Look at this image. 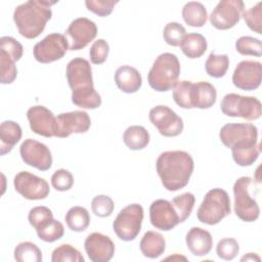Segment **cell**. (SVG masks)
<instances>
[{"label": "cell", "instance_id": "cell-1", "mask_svg": "<svg viewBox=\"0 0 262 262\" xmlns=\"http://www.w3.org/2000/svg\"><path fill=\"white\" fill-rule=\"evenodd\" d=\"M219 138L231 149L232 159L238 166H251L259 158L258 128L251 123L225 124L219 131Z\"/></svg>", "mask_w": 262, "mask_h": 262}, {"label": "cell", "instance_id": "cell-2", "mask_svg": "<svg viewBox=\"0 0 262 262\" xmlns=\"http://www.w3.org/2000/svg\"><path fill=\"white\" fill-rule=\"evenodd\" d=\"M66 75L75 105L86 110H95L101 105V96L94 89L92 70L87 59L76 57L70 60Z\"/></svg>", "mask_w": 262, "mask_h": 262}, {"label": "cell", "instance_id": "cell-3", "mask_svg": "<svg viewBox=\"0 0 262 262\" xmlns=\"http://www.w3.org/2000/svg\"><path fill=\"white\" fill-rule=\"evenodd\" d=\"M193 159L184 150H167L162 152L156 162L157 173L163 186L169 191L185 187L192 175Z\"/></svg>", "mask_w": 262, "mask_h": 262}, {"label": "cell", "instance_id": "cell-4", "mask_svg": "<svg viewBox=\"0 0 262 262\" xmlns=\"http://www.w3.org/2000/svg\"><path fill=\"white\" fill-rule=\"evenodd\" d=\"M55 3V1L29 0L17 5L13 11V21L18 33L27 39L37 38L51 18V6Z\"/></svg>", "mask_w": 262, "mask_h": 262}, {"label": "cell", "instance_id": "cell-5", "mask_svg": "<svg viewBox=\"0 0 262 262\" xmlns=\"http://www.w3.org/2000/svg\"><path fill=\"white\" fill-rule=\"evenodd\" d=\"M180 71V62L175 54L162 53L155 59L147 74L148 85L159 92L169 91L177 84Z\"/></svg>", "mask_w": 262, "mask_h": 262}, {"label": "cell", "instance_id": "cell-6", "mask_svg": "<svg viewBox=\"0 0 262 262\" xmlns=\"http://www.w3.org/2000/svg\"><path fill=\"white\" fill-rule=\"evenodd\" d=\"M230 199L222 188L210 189L204 196L202 204L196 211L200 222L215 225L230 214Z\"/></svg>", "mask_w": 262, "mask_h": 262}, {"label": "cell", "instance_id": "cell-7", "mask_svg": "<svg viewBox=\"0 0 262 262\" xmlns=\"http://www.w3.org/2000/svg\"><path fill=\"white\" fill-rule=\"evenodd\" d=\"M220 108L228 117L243 118L248 121L257 120L262 114V105L258 98L236 93L226 94L221 100Z\"/></svg>", "mask_w": 262, "mask_h": 262}, {"label": "cell", "instance_id": "cell-8", "mask_svg": "<svg viewBox=\"0 0 262 262\" xmlns=\"http://www.w3.org/2000/svg\"><path fill=\"white\" fill-rule=\"evenodd\" d=\"M143 216V208L139 204H131L124 207L113 222L114 232L124 242L135 239L141 230Z\"/></svg>", "mask_w": 262, "mask_h": 262}, {"label": "cell", "instance_id": "cell-9", "mask_svg": "<svg viewBox=\"0 0 262 262\" xmlns=\"http://www.w3.org/2000/svg\"><path fill=\"white\" fill-rule=\"evenodd\" d=\"M251 183V177L242 176L233 184L234 213L245 222H254L260 215L258 203L251 196L249 191Z\"/></svg>", "mask_w": 262, "mask_h": 262}, {"label": "cell", "instance_id": "cell-10", "mask_svg": "<svg viewBox=\"0 0 262 262\" xmlns=\"http://www.w3.org/2000/svg\"><path fill=\"white\" fill-rule=\"evenodd\" d=\"M69 50V43L64 35L51 33L35 44L33 54L41 63H50L61 59Z\"/></svg>", "mask_w": 262, "mask_h": 262}, {"label": "cell", "instance_id": "cell-11", "mask_svg": "<svg viewBox=\"0 0 262 262\" xmlns=\"http://www.w3.org/2000/svg\"><path fill=\"white\" fill-rule=\"evenodd\" d=\"M245 4L241 0H221L211 12L209 19L217 30L233 28L241 19Z\"/></svg>", "mask_w": 262, "mask_h": 262}, {"label": "cell", "instance_id": "cell-12", "mask_svg": "<svg viewBox=\"0 0 262 262\" xmlns=\"http://www.w3.org/2000/svg\"><path fill=\"white\" fill-rule=\"evenodd\" d=\"M150 123L158 129L159 133L166 137H175L183 131L182 119L169 106L157 105L149 111Z\"/></svg>", "mask_w": 262, "mask_h": 262}, {"label": "cell", "instance_id": "cell-13", "mask_svg": "<svg viewBox=\"0 0 262 262\" xmlns=\"http://www.w3.org/2000/svg\"><path fill=\"white\" fill-rule=\"evenodd\" d=\"M14 189L30 201L44 200L48 196L50 188L47 181L28 171L18 172L13 179Z\"/></svg>", "mask_w": 262, "mask_h": 262}, {"label": "cell", "instance_id": "cell-14", "mask_svg": "<svg viewBox=\"0 0 262 262\" xmlns=\"http://www.w3.org/2000/svg\"><path fill=\"white\" fill-rule=\"evenodd\" d=\"M97 35V27L94 21L86 17L74 19L68 27L64 36L69 43V50L76 51L85 48Z\"/></svg>", "mask_w": 262, "mask_h": 262}, {"label": "cell", "instance_id": "cell-15", "mask_svg": "<svg viewBox=\"0 0 262 262\" xmlns=\"http://www.w3.org/2000/svg\"><path fill=\"white\" fill-rule=\"evenodd\" d=\"M19 155L25 164L40 171H47L52 166V155L44 143L28 138L19 147Z\"/></svg>", "mask_w": 262, "mask_h": 262}, {"label": "cell", "instance_id": "cell-16", "mask_svg": "<svg viewBox=\"0 0 262 262\" xmlns=\"http://www.w3.org/2000/svg\"><path fill=\"white\" fill-rule=\"evenodd\" d=\"M91 126V119L86 112L73 111L56 117L55 136L67 138L73 133H86Z\"/></svg>", "mask_w": 262, "mask_h": 262}, {"label": "cell", "instance_id": "cell-17", "mask_svg": "<svg viewBox=\"0 0 262 262\" xmlns=\"http://www.w3.org/2000/svg\"><path fill=\"white\" fill-rule=\"evenodd\" d=\"M262 64L255 60H242L232 74L233 85L242 90L252 91L261 85Z\"/></svg>", "mask_w": 262, "mask_h": 262}, {"label": "cell", "instance_id": "cell-18", "mask_svg": "<svg viewBox=\"0 0 262 262\" xmlns=\"http://www.w3.org/2000/svg\"><path fill=\"white\" fill-rule=\"evenodd\" d=\"M149 220L154 227L169 231L180 223L179 216L171 202L163 199L156 200L149 207Z\"/></svg>", "mask_w": 262, "mask_h": 262}, {"label": "cell", "instance_id": "cell-19", "mask_svg": "<svg viewBox=\"0 0 262 262\" xmlns=\"http://www.w3.org/2000/svg\"><path fill=\"white\" fill-rule=\"evenodd\" d=\"M27 119L31 130L44 137L55 136L56 117L44 105H34L27 111Z\"/></svg>", "mask_w": 262, "mask_h": 262}, {"label": "cell", "instance_id": "cell-20", "mask_svg": "<svg viewBox=\"0 0 262 262\" xmlns=\"http://www.w3.org/2000/svg\"><path fill=\"white\" fill-rule=\"evenodd\" d=\"M85 252L92 262H107L115 254V244L100 232L90 233L84 242Z\"/></svg>", "mask_w": 262, "mask_h": 262}, {"label": "cell", "instance_id": "cell-21", "mask_svg": "<svg viewBox=\"0 0 262 262\" xmlns=\"http://www.w3.org/2000/svg\"><path fill=\"white\" fill-rule=\"evenodd\" d=\"M185 243L192 255L203 257L212 250L213 238L208 230L202 227H191L186 233Z\"/></svg>", "mask_w": 262, "mask_h": 262}, {"label": "cell", "instance_id": "cell-22", "mask_svg": "<svg viewBox=\"0 0 262 262\" xmlns=\"http://www.w3.org/2000/svg\"><path fill=\"white\" fill-rule=\"evenodd\" d=\"M114 78L118 88L128 94L137 92L142 85L140 73L131 66L126 64L118 68Z\"/></svg>", "mask_w": 262, "mask_h": 262}, {"label": "cell", "instance_id": "cell-23", "mask_svg": "<svg viewBox=\"0 0 262 262\" xmlns=\"http://www.w3.org/2000/svg\"><path fill=\"white\" fill-rule=\"evenodd\" d=\"M217 99L216 88L209 82L200 81L193 83L191 89L192 108L207 110L212 107Z\"/></svg>", "mask_w": 262, "mask_h": 262}, {"label": "cell", "instance_id": "cell-24", "mask_svg": "<svg viewBox=\"0 0 262 262\" xmlns=\"http://www.w3.org/2000/svg\"><path fill=\"white\" fill-rule=\"evenodd\" d=\"M142 255L149 259H156L162 256L166 250L165 237L157 231H146L139 244Z\"/></svg>", "mask_w": 262, "mask_h": 262}, {"label": "cell", "instance_id": "cell-25", "mask_svg": "<svg viewBox=\"0 0 262 262\" xmlns=\"http://www.w3.org/2000/svg\"><path fill=\"white\" fill-rule=\"evenodd\" d=\"M23 131L20 126L11 120L3 121L0 125V155L4 156L11 151L20 140Z\"/></svg>", "mask_w": 262, "mask_h": 262}, {"label": "cell", "instance_id": "cell-26", "mask_svg": "<svg viewBox=\"0 0 262 262\" xmlns=\"http://www.w3.org/2000/svg\"><path fill=\"white\" fill-rule=\"evenodd\" d=\"M181 14L185 24L193 28L203 27L208 19L206 7L201 2L196 1H189L185 3Z\"/></svg>", "mask_w": 262, "mask_h": 262}, {"label": "cell", "instance_id": "cell-27", "mask_svg": "<svg viewBox=\"0 0 262 262\" xmlns=\"http://www.w3.org/2000/svg\"><path fill=\"white\" fill-rule=\"evenodd\" d=\"M206 38L199 33L186 34L180 44V48L188 58H199L207 50Z\"/></svg>", "mask_w": 262, "mask_h": 262}, {"label": "cell", "instance_id": "cell-28", "mask_svg": "<svg viewBox=\"0 0 262 262\" xmlns=\"http://www.w3.org/2000/svg\"><path fill=\"white\" fill-rule=\"evenodd\" d=\"M123 141L129 149H143L149 143V133L143 126L133 125L124 131Z\"/></svg>", "mask_w": 262, "mask_h": 262}, {"label": "cell", "instance_id": "cell-29", "mask_svg": "<svg viewBox=\"0 0 262 262\" xmlns=\"http://www.w3.org/2000/svg\"><path fill=\"white\" fill-rule=\"evenodd\" d=\"M68 227L76 232L86 230L90 224V215L84 207L75 206L72 207L64 216Z\"/></svg>", "mask_w": 262, "mask_h": 262}, {"label": "cell", "instance_id": "cell-30", "mask_svg": "<svg viewBox=\"0 0 262 262\" xmlns=\"http://www.w3.org/2000/svg\"><path fill=\"white\" fill-rule=\"evenodd\" d=\"M229 67V58L226 54H215L210 53L206 62L205 70L207 74L212 78H222Z\"/></svg>", "mask_w": 262, "mask_h": 262}, {"label": "cell", "instance_id": "cell-31", "mask_svg": "<svg viewBox=\"0 0 262 262\" xmlns=\"http://www.w3.org/2000/svg\"><path fill=\"white\" fill-rule=\"evenodd\" d=\"M36 232L41 241L46 243H53L63 236L64 227L60 221L52 218L37 228Z\"/></svg>", "mask_w": 262, "mask_h": 262}, {"label": "cell", "instance_id": "cell-32", "mask_svg": "<svg viewBox=\"0 0 262 262\" xmlns=\"http://www.w3.org/2000/svg\"><path fill=\"white\" fill-rule=\"evenodd\" d=\"M14 259L17 262H41L43 258L42 252L36 244L23 242L14 249Z\"/></svg>", "mask_w": 262, "mask_h": 262}, {"label": "cell", "instance_id": "cell-33", "mask_svg": "<svg viewBox=\"0 0 262 262\" xmlns=\"http://www.w3.org/2000/svg\"><path fill=\"white\" fill-rule=\"evenodd\" d=\"M171 203L174 209L176 210L181 223L184 222L192 212L195 203V198L191 192H184L173 198Z\"/></svg>", "mask_w": 262, "mask_h": 262}, {"label": "cell", "instance_id": "cell-34", "mask_svg": "<svg viewBox=\"0 0 262 262\" xmlns=\"http://www.w3.org/2000/svg\"><path fill=\"white\" fill-rule=\"evenodd\" d=\"M193 83L191 81H178L173 88V99L175 103L182 108H192L191 89Z\"/></svg>", "mask_w": 262, "mask_h": 262}, {"label": "cell", "instance_id": "cell-35", "mask_svg": "<svg viewBox=\"0 0 262 262\" xmlns=\"http://www.w3.org/2000/svg\"><path fill=\"white\" fill-rule=\"evenodd\" d=\"M52 262H84L82 254L72 245L62 244L55 248L51 255Z\"/></svg>", "mask_w": 262, "mask_h": 262}, {"label": "cell", "instance_id": "cell-36", "mask_svg": "<svg viewBox=\"0 0 262 262\" xmlns=\"http://www.w3.org/2000/svg\"><path fill=\"white\" fill-rule=\"evenodd\" d=\"M235 49L242 55H253L257 57L262 55L261 41L251 36L239 37L235 41Z\"/></svg>", "mask_w": 262, "mask_h": 262}, {"label": "cell", "instance_id": "cell-37", "mask_svg": "<svg viewBox=\"0 0 262 262\" xmlns=\"http://www.w3.org/2000/svg\"><path fill=\"white\" fill-rule=\"evenodd\" d=\"M186 35L185 28L176 21L168 23L163 30V38L165 42L173 47L180 46L184 36Z\"/></svg>", "mask_w": 262, "mask_h": 262}, {"label": "cell", "instance_id": "cell-38", "mask_svg": "<svg viewBox=\"0 0 262 262\" xmlns=\"http://www.w3.org/2000/svg\"><path fill=\"white\" fill-rule=\"evenodd\" d=\"M0 74L2 84H11L17 76L15 61L4 51L0 50Z\"/></svg>", "mask_w": 262, "mask_h": 262}, {"label": "cell", "instance_id": "cell-39", "mask_svg": "<svg viewBox=\"0 0 262 262\" xmlns=\"http://www.w3.org/2000/svg\"><path fill=\"white\" fill-rule=\"evenodd\" d=\"M242 16L244 17L250 30L257 34H262V2H258L248 10H244Z\"/></svg>", "mask_w": 262, "mask_h": 262}, {"label": "cell", "instance_id": "cell-40", "mask_svg": "<svg viewBox=\"0 0 262 262\" xmlns=\"http://www.w3.org/2000/svg\"><path fill=\"white\" fill-rule=\"evenodd\" d=\"M239 252V246L235 238L224 237L220 239L216 246L217 256L222 260H232Z\"/></svg>", "mask_w": 262, "mask_h": 262}, {"label": "cell", "instance_id": "cell-41", "mask_svg": "<svg viewBox=\"0 0 262 262\" xmlns=\"http://www.w3.org/2000/svg\"><path fill=\"white\" fill-rule=\"evenodd\" d=\"M114 202L113 200L105 194H99L92 199L91 201V209L92 212L101 218L108 217L114 212Z\"/></svg>", "mask_w": 262, "mask_h": 262}, {"label": "cell", "instance_id": "cell-42", "mask_svg": "<svg viewBox=\"0 0 262 262\" xmlns=\"http://www.w3.org/2000/svg\"><path fill=\"white\" fill-rule=\"evenodd\" d=\"M51 185L57 191H67L74 185V176L67 169H58L51 176Z\"/></svg>", "mask_w": 262, "mask_h": 262}, {"label": "cell", "instance_id": "cell-43", "mask_svg": "<svg viewBox=\"0 0 262 262\" xmlns=\"http://www.w3.org/2000/svg\"><path fill=\"white\" fill-rule=\"evenodd\" d=\"M0 50L7 53L14 61H18L24 53L23 45L13 37L9 36L0 38Z\"/></svg>", "mask_w": 262, "mask_h": 262}, {"label": "cell", "instance_id": "cell-44", "mask_svg": "<svg viewBox=\"0 0 262 262\" xmlns=\"http://www.w3.org/2000/svg\"><path fill=\"white\" fill-rule=\"evenodd\" d=\"M110 46L104 39H98L93 42L89 50L90 60L93 64L103 63L108 55Z\"/></svg>", "mask_w": 262, "mask_h": 262}, {"label": "cell", "instance_id": "cell-45", "mask_svg": "<svg viewBox=\"0 0 262 262\" xmlns=\"http://www.w3.org/2000/svg\"><path fill=\"white\" fill-rule=\"evenodd\" d=\"M53 218L52 211L45 206H37L30 210L28 220L30 224L35 228H39L43 223Z\"/></svg>", "mask_w": 262, "mask_h": 262}, {"label": "cell", "instance_id": "cell-46", "mask_svg": "<svg viewBox=\"0 0 262 262\" xmlns=\"http://www.w3.org/2000/svg\"><path fill=\"white\" fill-rule=\"evenodd\" d=\"M116 4H118V1H114V0H86L85 1V5L87 9L101 17L110 15L113 12V9Z\"/></svg>", "mask_w": 262, "mask_h": 262}, {"label": "cell", "instance_id": "cell-47", "mask_svg": "<svg viewBox=\"0 0 262 262\" xmlns=\"http://www.w3.org/2000/svg\"><path fill=\"white\" fill-rule=\"evenodd\" d=\"M255 260L260 261V257L255 253H248L247 255L241 258V261H255Z\"/></svg>", "mask_w": 262, "mask_h": 262}]
</instances>
